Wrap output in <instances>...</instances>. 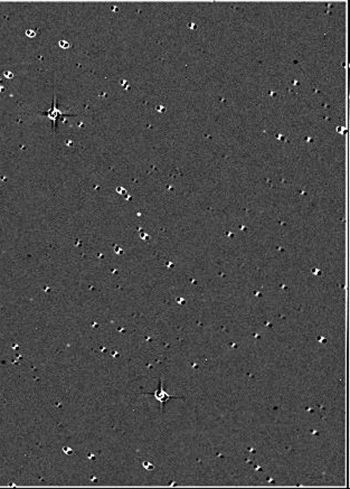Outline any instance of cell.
<instances>
[{
  "instance_id": "1",
  "label": "cell",
  "mask_w": 350,
  "mask_h": 489,
  "mask_svg": "<svg viewBox=\"0 0 350 489\" xmlns=\"http://www.w3.org/2000/svg\"><path fill=\"white\" fill-rule=\"evenodd\" d=\"M40 115L41 116H46L50 121H52V123H53V131H56V129H57V122H58V120L61 119V118H63V119H64V118H67V117H74L75 116V115H69V113H65V112H63L61 110H58L56 96H54L52 109H50V110H48L47 112L40 113Z\"/></svg>"
},
{
  "instance_id": "2",
  "label": "cell",
  "mask_w": 350,
  "mask_h": 489,
  "mask_svg": "<svg viewBox=\"0 0 350 489\" xmlns=\"http://www.w3.org/2000/svg\"><path fill=\"white\" fill-rule=\"evenodd\" d=\"M147 395L154 396V399H156V400H157V401H159V403H160V408H161V410H163L164 404H166V402L169 401V400L180 399V398H178V396H174V395L168 394L167 392L163 390V381H162V378H160L158 389L156 390L154 392V393H147Z\"/></svg>"
}]
</instances>
